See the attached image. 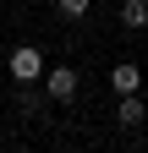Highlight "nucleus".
Wrapping results in <instances>:
<instances>
[{"instance_id":"f257e3e1","label":"nucleus","mask_w":148,"mask_h":153,"mask_svg":"<svg viewBox=\"0 0 148 153\" xmlns=\"http://www.w3.org/2000/svg\"><path fill=\"white\" fill-rule=\"evenodd\" d=\"M6 71L16 76V82H33V76H44V55L33 49V44H22V49H11V60H6Z\"/></svg>"},{"instance_id":"f03ea898","label":"nucleus","mask_w":148,"mask_h":153,"mask_svg":"<svg viewBox=\"0 0 148 153\" xmlns=\"http://www.w3.org/2000/svg\"><path fill=\"white\" fill-rule=\"evenodd\" d=\"M49 99L55 104H71V99H77V71H71V66H49Z\"/></svg>"},{"instance_id":"7ed1b4c3","label":"nucleus","mask_w":148,"mask_h":153,"mask_svg":"<svg viewBox=\"0 0 148 153\" xmlns=\"http://www.w3.org/2000/svg\"><path fill=\"white\" fill-rule=\"evenodd\" d=\"M110 82H115V93H137L143 71H137V66H115V71H110Z\"/></svg>"},{"instance_id":"20e7f679","label":"nucleus","mask_w":148,"mask_h":153,"mask_svg":"<svg viewBox=\"0 0 148 153\" xmlns=\"http://www.w3.org/2000/svg\"><path fill=\"white\" fill-rule=\"evenodd\" d=\"M115 120H121V126H137V120H143V104H137V93H121V109H115Z\"/></svg>"},{"instance_id":"39448f33","label":"nucleus","mask_w":148,"mask_h":153,"mask_svg":"<svg viewBox=\"0 0 148 153\" xmlns=\"http://www.w3.org/2000/svg\"><path fill=\"white\" fill-rule=\"evenodd\" d=\"M121 22L126 27H148V0H126V6H121Z\"/></svg>"},{"instance_id":"423d86ee","label":"nucleus","mask_w":148,"mask_h":153,"mask_svg":"<svg viewBox=\"0 0 148 153\" xmlns=\"http://www.w3.org/2000/svg\"><path fill=\"white\" fill-rule=\"evenodd\" d=\"M55 6H61V16H82L88 6H93V0H55Z\"/></svg>"}]
</instances>
